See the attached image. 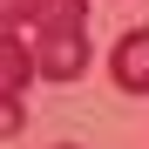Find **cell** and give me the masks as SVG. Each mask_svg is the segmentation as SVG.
I'll return each mask as SVG.
<instances>
[{"mask_svg": "<svg viewBox=\"0 0 149 149\" xmlns=\"http://www.w3.org/2000/svg\"><path fill=\"white\" fill-rule=\"evenodd\" d=\"M34 74H41L34 68V47H20L14 27H0V142L27 129V122H20V88H27Z\"/></svg>", "mask_w": 149, "mask_h": 149, "instance_id": "obj_1", "label": "cell"}, {"mask_svg": "<svg viewBox=\"0 0 149 149\" xmlns=\"http://www.w3.org/2000/svg\"><path fill=\"white\" fill-rule=\"evenodd\" d=\"M109 74L122 95H142L149 88V27H129L115 47H109Z\"/></svg>", "mask_w": 149, "mask_h": 149, "instance_id": "obj_2", "label": "cell"}, {"mask_svg": "<svg viewBox=\"0 0 149 149\" xmlns=\"http://www.w3.org/2000/svg\"><path fill=\"white\" fill-rule=\"evenodd\" d=\"M41 0H0V27H34Z\"/></svg>", "mask_w": 149, "mask_h": 149, "instance_id": "obj_3", "label": "cell"}, {"mask_svg": "<svg viewBox=\"0 0 149 149\" xmlns=\"http://www.w3.org/2000/svg\"><path fill=\"white\" fill-rule=\"evenodd\" d=\"M61 149H68V142H61Z\"/></svg>", "mask_w": 149, "mask_h": 149, "instance_id": "obj_4", "label": "cell"}]
</instances>
